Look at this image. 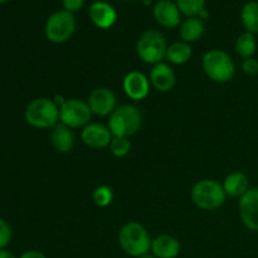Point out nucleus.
I'll list each match as a JSON object with an SVG mask.
<instances>
[{
  "label": "nucleus",
  "mask_w": 258,
  "mask_h": 258,
  "mask_svg": "<svg viewBox=\"0 0 258 258\" xmlns=\"http://www.w3.org/2000/svg\"><path fill=\"white\" fill-rule=\"evenodd\" d=\"M151 242L148 229L138 222H128L118 232V244L131 257L139 258L150 253Z\"/></svg>",
  "instance_id": "nucleus-1"
},
{
  "label": "nucleus",
  "mask_w": 258,
  "mask_h": 258,
  "mask_svg": "<svg viewBox=\"0 0 258 258\" xmlns=\"http://www.w3.org/2000/svg\"><path fill=\"white\" fill-rule=\"evenodd\" d=\"M24 118L34 128H52L59 121V106L50 98H35L25 107Z\"/></svg>",
  "instance_id": "nucleus-2"
},
{
  "label": "nucleus",
  "mask_w": 258,
  "mask_h": 258,
  "mask_svg": "<svg viewBox=\"0 0 258 258\" xmlns=\"http://www.w3.org/2000/svg\"><path fill=\"white\" fill-rule=\"evenodd\" d=\"M143 125V115L134 105H121L115 108L108 118V128L112 136L130 138L135 135Z\"/></svg>",
  "instance_id": "nucleus-3"
},
{
  "label": "nucleus",
  "mask_w": 258,
  "mask_h": 258,
  "mask_svg": "<svg viewBox=\"0 0 258 258\" xmlns=\"http://www.w3.org/2000/svg\"><path fill=\"white\" fill-rule=\"evenodd\" d=\"M204 73L209 80L217 83L229 82L236 75V64L233 59L223 49H211L202 59Z\"/></svg>",
  "instance_id": "nucleus-4"
},
{
  "label": "nucleus",
  "mask_w": 258,
  "mask_h": 258,
  "mask_svg": "<svg viewBox=\"0 0 258 258\" xmlns=\"http://www.w3.org/2000/svg\"><path fill=\"white\" fill-rule=\"evenodd\" d=\"M190 198L202 211H216L223 206L227 194L219 181L214 179H203L194 184Z\"/></svg>",
  "instance_id": "nucleus-5"
},
{
  "label": "nucleus",
  "mask_w": 258,
  "mask_h": 258,
  "mask_svg": "<svg viewBox=\"0 0 258 258\" xmlns=\"http://www.w3.org/2000/svg\"><path fill=\"white\" fill-rule=\"evenodd\" d=\"M166 39L163 33L155 29L145 30L136 42V53L144 63L158 64L165 59Z\"/></svg>",
  "instance_id": "nucleus-6"
},
{
  "label": "nucleus",
  "mask_w": 258,
  "mask_h": 258,
  "mask_svg": "<svg viewBox=\"0 0 258 258\" xmlns=\"http://www.w3.org/2000/svg\"><path fill=\"white\" fill-rule=\"evenodd\" d=\"M76 30V17L67 10H57L48 17L44 34L49 42L60 44L71 39Z\"/></svg>",
  "instance_id": "nucleus-7"
},
{
  "label": "nucleus",
  "mask_w": 258,
  "mask_h": 258,
  "mask_svg": "<svg viewBox=\"0 0 258 258\" xmlns=\"http://www.w3.org/2000/svg\"><path fill=\"white\" fill-rule=\"evenodd\" d=\"M92 111L87 102L78 98H70L59 107V121L70 128H80L88 125L92 117Z\"/></svg>",
  "instance_id": "nucleus-8"
},
{
  "label": "nucleus",
  "mask_w": 258,
  "mask_h": 258,
  "mask_svg": "<svg viewBox=\"0 0 258 258\" xmlns=\"http://www.w3.org/2000/svg\"><path fill=\"white\" fill-rule=\"evenodd\" d=\"M239 216L247 229L258 232V186L249 188L238 202Z\"/></svg>",
  "instance_id": "nucleus-9"
},
{
  "label": "nucleus",
  "mask_w": 258,
  "mask_h": 258,
  "mask_svg": "<svg viewBox=\"0 0 258 258\" xmlns=\"http://www.w3.org/2000/svg\"><path fill=\"white\" fill-rule=\"evenodd\" d=\"M112 138L108 126L98 122H90L81 131V140L91 149L108 148Z\"/></svg>",
  "instance_id": "nucleus-10"
},
{
  "label": "nucleus",
  "mask_w": 258,
  "mask_h": 258,
  "mask_svg": "<svg viewBox=\"0 0 258 258\" xmlns=\"http://www.w3.org/2000/svg\"><path fill=\"white\" fill-rule=\"evenodd\" d=\"M87 103L92 113L97 116H110L117 107L115 93L107 87L95 88L90 93Z\"/></svg>",
  "instance_id": "nucleus-11"
},
{
  "label": "nucleus",
  "mask_w": 258,
  "mask_h": 258,
  "mask_svg": "<svg viewBox=\"0 0 258 258\" xmlns=\"http://www.w3.org/2000/svg\"><path fill=\"white\" fill-rule=\"evenodd\" d=\"M150 87L151 83L149 77L138 71L128 72L122 81V88L126 96L134 101H141L148 97Z\"/></svg>",
  "instance_id": "nucleus-12"
},
{
  "label": "nucleus",
  "mask_w": 258,
  "mask_h": 258,
  "mask_svg": "<svg viewBox=\"0 0 258 258\" xmlns=\"http://www.w3.org/2000/svg\"><path fill=\"white\" fill-rule=\"evenodd\" d=\"M88 17L95 27L100 28V29H110L116 23L117 13L110 3L97 0L91 4L90 9H88Z\"/></svg>",
  "instance_id": "nucleus-13"
},
{
  "label": "nucleus",
  "mask_w": 258,
  "mask_h": 258,
  "mask_svg": "<svg viewBox=\"0 0 258 258\" xmlns=\"http://www.w3.org/2000/svg\"><path fill=\"white\" fill-rule=\"evenodd\" d=\"M149 80H150L151 87L158 90L159 92H169L170 90H173L176 82L175 73H174L171 66L164 62L153 66V68L150 70V75H149Z\"/></svg>",
  "instance_id": "nucleus-14"
},
{
  "label": "nucleus",
  "mask_w": 258,
  "mask_h": 258,
  "mask_svg": "<svg viewBox=\"0 0 258 258\" xmlns=\"http://www.w3.org/2000/svg\"><path fill=\"white\" fill-rule=\"evenodd\" d=\"M154 18L156 22L165 28H175L180 24V10L176 3L171 0L168 2H158L153 9Z\"/></svg>",
  "instance_id": "nucleus-15"
},
{
  "label": "nucleus",
  "mask_w": 258,
  "mask_h": 258,
  "mask_svg": "<svg viewBox=\"0 0 258 258\" xmlns=\"http://www.w3.org/2000/svg\"><path fill=\"white\" fill-rule=\"evenodd\" d=\"M180 249V242L170 234H161L151 242V253L156 258H176Z\"/></svg>",
  "instance_id": "nucleus-16"
},
{
  "label": "nucleus",
  "mask_w": 258,
  "mask_h": 258,
  "mask_svg": "<svg viewBox=\"0 0 258 258\" xmlns=\"http://www.w3.org/2000/svg\"><path fill=\"white\" fill-rule=\"evenodd\" d=\"M50 144L58 153H70L75 146V135L72 128L58 122L50 131Z\"/></svg>",
  "instance_id": "nucleus-17"
},
{
  "label": "nucleus",
  "mask_w": 258,
  "mask_h": 258,
  "mask_svg": "<svg viewBox=\"0 0 258 258\" xmlns=\"http://www.w3.org/2000/svg\"><path fill=\"white\" fill-rule=\"evenodd\" d=\"M222 185H223L227 197L241 198L249 189L248 176L242 171H233L226 176Z\"/></svg>",
  "instance_id": "nucleus-18"
},
{
  "label": "nucleus",
  "mask_w": 258,
  "mask_h": 258,
  "mask_svg": "<svg viewBox=\"0 0 258 258\" xmlns=\"http://www.w3.org/2000/svg\"><path fill=\"white\" fill-rule=\"evenodd\" d=\"M204 22L199 17H191L186 18L180 25V29H179V34L180 38L183 39V42L186 43H194L197 40L201 39L204 34Z\"/></svg>",
  "instance_id": "nucleus-19"
},
{
  "label": "nucleus",
  "mask_w": 258,
  "mask_h": 258,
  "mask_svg": "<svg viewBox=\"0 0 258 258\" xmlns=\"http://www.w3.org/2000/svg\"><path fill=\"white\" fill-rule=\"evenodd\" d=\"M191 54H193V50H191L190 44L180 40V42H175L168 45L165 59L171 64L180 66L188 62L191 58Z\"/></svg>",
  "instance_id": "nucleus-20"
},
{
  "label": "nucleus",
  "mask_w": 258,
  "mask_h": 258,
  "mask_svg": "<svg viewBox=\"0 0 258 258\" xmlns=\"http://www.w3.org/2000/svg\"><path fill=\"white\" fill-rule=\"evenodd\" d=\"M241 22L246 32L257 34L258 33V2L251 0L242 7Z\"/></svg>",
  "instance_id": "nucleus-21"
},
{
  "label": "nucleus",
  "mask_w": 258,
  "mask_h": 258,
  "mask_svg": "<svg viewBox=\"0 0 258 258\" xmlns=\"http://www.w3.org/2000/svg\"><path fill=\"white\" fill-rule=\"evenodd\" d=\"M257 50V40L254 34L248 32H244L237 38L236 40V52L241 58L253 57Z\"/></svg>",
  "instance_id": "nucleus-22"
},
{
  "label": "nucleus",
  "mask_w": 258,
  "mask_h": 258,
  "mask_svg": "<svg viewBox=\"0 0 258 258\" xmlns=\"http://www.w3.org/2000/svg\"><path fill=\"white\" fill-rule=\"evenodd\" d=\"M179 10L186 18L199 17L201 12L206 9V0H176Z\"/></svg>",
  "instance_id": "nucleus-23"
},
{
  "label": "nucleus",
  "mask_w": 258,
  "mask_h": 258,
  "mask_svg": "<svg viewBox=\"0 0 258 258\" xmlns=\"http://www.w3.org/2000/svg\"><path fill=\"white\" fill-rule=\"evenodd\" d=\"M93 203L100 208H105L108 207L113 201V191L110 186L107 185H100L93 190L92 194Z\"/></svg>",
  "instance_id": "nucleus-24"
},
{
  "label": "nucleus",
  "mask_w": 258,
  "mask_h": 258,
  "mask_svg": "<svg viewBox=\"0 0 258 258\" xmlns=\"http://www.w3.org/2000/svg\"><path fill=\"white\" fill-rule=\"evenodd\" d=\"M111 154L116 158H122V156L127 155L131 150V143L128 138H120V136H113L111 140L110 145Z\"/></svg>",
  "instance_id": "nucleus-25"
},
{
  "label": "nucleus",
  "mask_w": 258,
  "mask_h": 258,
  "mask_svg": "<svg viewBox=\"0 0 258 258\" xmlns=\"http://www.w3.org/2000/svg\"><path fill=\"white\" fill-rule=\"evenodd\" d=\"M13 231L10 224L5 219L0 218V249H5L12 241Z\"/></svg>",
  "instance_id": "nucleus-26"
},
{
  "label": "nucleus",
  "mask_w": 258,
  "mask_h": 258,
  "mask_svg": "<svg viewBox=\"0 0 258 258\" xmlns=\"http://www.w3.org/2000/svg\"><path fill=\"white\" fill-rule=\"evenodd\" d=\"M242 71L248 76L258 75V60L256 58H246L242 62Z\"/></svg>",
  "instance_id": "nucleus-27"
},
{
  "label": "nucleus",
  "mask_w": 258,
  "mask_h": 258,
  "mask_svg": "<svg viewBox=\"0 0 258 258\" xmlns=\"http://www.w3.org/2000/svg\"><path fill=\"white\" fill-rule=\"evenodd\" d=\"M62 5L63 9L75 14L76 12L82 9L85 5V0H62Z\"/></svg>",
  "instance_id": "nucleus-28"
},
{
  "label": "nucleus",
  "mask_w": 258,
  "mask_h": 258,
  "mask_svg": "<svg viewBox=\"0 0 258 258\" xmlns=\"http://www.w3.org/2000/svg\"><path fill=\"white\" fill-rule=\"evenodd\" d=\"M19 258H48L44 253H42L40 251H35V249H29V251H25L24 253H22V256Z\"/></svg>",
  "instance_id": "nucleus-29"
},
{
  "label": "nucleus",
  "mask_w": 258,
  "mask_h": 258,
  "mask_svg": "<svg viewBox=\"0 0 258 258\" xmlns=\"http://www.w3.org/2000/svg\"><path fill=\"white\" fill-rule=\"evenodd\" d=\"M0 258H17L12 252L7 251V249H0Z\"/></svg>",
  "instance_id": "nucleus-30"
},
{
  "label": "nucleus",
  "mask_w": 258,
  "mask_h": 258,
  "mask_svg": "<svg viewBox=\"0 0 258 258\" xmlns=\"http://www.w3.org/2000/svg\"><path fill=\"white\" fill-rule=\"evenodd\" d=\"M139 258H156L155 256H154L153 253H148V254H145V256H141V257H139Z\"/></svg>",
  "instance_id": "nucleus-31"
},
{
  "label": "nucleus",
  "mask_w": 258,
  "mask_h": 258,
  "mask_svg": "<svg viewBox=\"0 0 258 258\" xmlns=\"http://www.w3.org/2000/svg\"><path fill=\"white\" fill-rule=\"evenodd\" d=\"M141 2L144 3V5H150V4H151V2H153V0H141Z\"/></svg>",
  "instance_id": "nucleus-32"
},
{
  "label": "nucleus",
  "mask_w": 258,
  "mask_h": 258,
  "mask_svg": "<svg viewBox=\"0 0 258 258\" xmlns=\"http://www.w3.org/2000/svg\"><path fill=\"white\" fill-rule=\"evenodd\" d=\"M10 2V0H0V4H4V3H8Z\"/></svg>",
  "instance_id": "nucleus-33"
},
{
  "label": "nucleus",
  "mask_w": 258,
  "mask_h": 258,
  "mask_svg": "<svg viewBox=\"0 0 258 258\" xmlns=\"http://www.w3.org/2000/svg\"><path fill=\"white\" fill-rule=\"evenodd\" d=\"M127 2H138V0H127ZM141 2V0H140Z\"/></svg>",
  "instance_id": "nucleus-34"
},
{
  "label": "nucleus",
  "mask_w": 258,
  "mask_h": 258,
  "mask_svg": "<svg viewBox=\"0 0 258 258\" xmlns=\"http://www.w3.org/2000/svg\"><path fill=\"white\" fill-rule=\"evenodd\" d=\"M158 2H168V0H158Z\"/></svg>",
  "instance_id": "nucleus-35"
}]
</instances>
